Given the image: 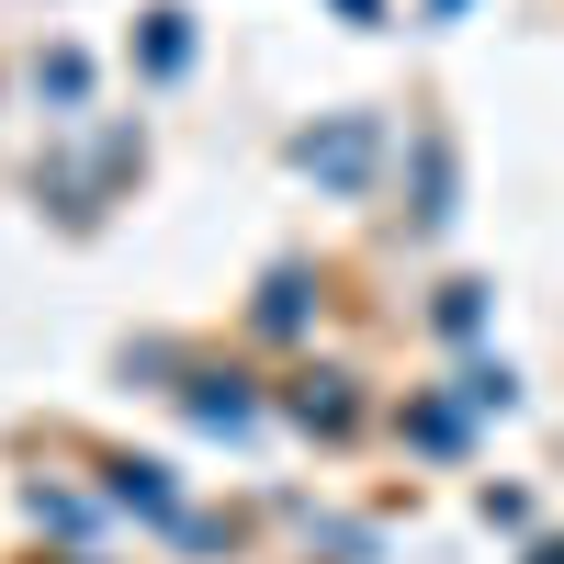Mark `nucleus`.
<instances>
[{"label":"nucleus","mask_w":564,"mask_h":564,"mask_svg":"<svg viewBox=\"0 0 564 564\" xmlns=\"http://www.w3.org/2000/svg\"><path fill=\"white\" fill-rule=\"evenodd\" d=\"M102 497L124 508V520H148L159 542H181V553H226V531L181 497V475H170L159 452H102Z\"/></svg>","instance_id":"obj_1"},{"label":"nucleus","mask_w":564,"mask_h":564,"mask_svg":"<svg viewBox=\"0 0 564 564\" xmlns=\"http://www.w3.org/2000/svg\"><path fill=\"white\" fill-rule=\"evenodd\" d=\"M282 159H294L305 181H316V193H372V170H384V113H316V124H294V148H282Z\"/></svg>","instance_id":"obj_2"},{"label":"nucleus","mask_w":564,"mask_h":564,"mask_svg":"<svg viewBox=\"0 0 564 564\" xmlns=\"http://www.w3.org/2000/svg\"><path fill=\"white\" fill-rule=\"evenodd\" d=\"M135 170H148V135H135V124H102L79 159L45 170V193H57V215H68V226H90V215H102L124 181H135Z\"/></svg>","instance_id":"obj_3"},{"label":"nucleus","mask_w":564,"mask_h":564,"mask_svg":"<svg viewBox=\"0 0 564 564\" xmlns=\"http://www.w3.org/2000/svg\"><path fill=\"white\" fill-rule=\"evenodd\" d=\"M271 406L294 417L305 441H350L361 417H372V395H361V372H350V361H294V372H282V395H271Z\"/></svg>","instance_id":"obj_4"},{"label":"nucleus","mask_w":564,"mask_h":564,"mask_svg":"<svg viewBox=\"0 0 564 564\" xmlns=\"http://www.w3.org/2000/svg\"><path fill=\"white\" fill-rule=\"evenodd\" d=\"M452 215H463V148L441 124H417L406 135V238H452Z\"/></svg>","instance_id":"obj_5"},{"label":"nucleus","mask_w":564,"mask_h":564,"mask_svg":"<svg viewBox=\"0 0 564 564\" xmlns=\"http://www.w3.org/2000/svg\"><path fill=\"white\" fill-rule=\"evenodd\" d=\"M170 395H181V417H193V430H215V441H249L260 417H271V395L249 384L238 361H193V372H181Z\"/></svg>","instance_id":"obj_6"},{"label":"nucleus","mask_w":564,"mask_h":564,"mask_svg":"<svg viewBox=\"0 0 564 564\" xmlns=\"http://www.w3.org/2000/svg\"><path fill=\"white\" fill-rule=\"evenodd\" d=\"M316 316H327V271H305V260H271V271H260V294H249V339L294 350Z\"/></svg>","instance_id":"obj_7"},{"label":"nucleus","mask_w":564,"mask_h":564,"mask_svg":"<svg viewBox=\"0 0 564 564\" xmlns=\"http://www.w3.org/2000/svg\"><path fill=\"white\" fill-rule=\"evenodd\" d=\"M395 441H406V452H430V463H463V452H475V406H463L452 384H406Z\"/></svg>","instance_id":"obj_8"},{"label":"nucleus","mask_w":564,"mask_h":564,"mask_svg":"<svg viewBox=\"0 0 564 564\" xmlns=\"http://www.w3.org/2000/svg\"><path fill=\"white\" fill-rule=\"evenodd\" d=\"M102 508H113L102 486H68V475H34V486H23V520L57 531V542H90V531H102Z\"/></svg>","instance_id":"obj_9"},{"label":"nucleus","mask_w":564,"mask_h":564,"mask_svg":"<svg viewBox=\"0 0 564 564\" xmlns=\"http://www.w3.org/2000/svg\"><path fill=\"white\" fill-rule=\"evenodd\" d=\"M430 327H441V339H463V350H475L486 327H497V282H475V271H452L441 294H430Z\"/></svg>","instance_id":"obj_10"},{"label":"nucleus","mask_w":564,"mask_h":564,"mask_svg":"<svg viewBox=\"0 0 564 564\" xmlns=\"http://www.w3.org/2000/svg\"><path fill=\"white\" fill-rule=\"evenodd\" d=\"M135 68H148V79L193 68V12H148V23H135Z\"/></svg>","instance_id":"obj_11"},{"label":"nucleus","mask_w":564,"mask_h":564,"mask_svg":"<svg viewBox=\"0 0 564 564\" xmlns=\"http://www.w3.org/2000/svg\"><path fill=\"white\" fill-rule=\"evenodd\" d=\"M90 79H102V68H90V45H45V57H34V90H45L57 113H79V102H90Z\"/></svg>","instance_id":"obj_12"},{"label":"nucleus","mask_w":564,"mask_h":564,"mask_svg":"<svg viewBox=\"0 0 564 564\" xmlns=\"http://www.w3.org/2000/svg\"><path fill=\"white\" fill-rule=\"evenodd\" d=\"M452 395L475 406V417H508V406H520V372H508V361H486V350H475V361L452 372Z\"/></svg>","instance_id":"obj_13"},{"label":"nucleus","mask_w":564,"mask_h":564,"mask_svg":"<svg viewBox=\"0 0 564 564\" xmlns=\"http://www.w3.org/2000/svg\"><path fill=\"white\" fill-rule=\"evenodd\" d=\"M475 508H486V531H531V497H520V486H486Z\"/></svg>","instance_id":"obj_14"},{"label":"nucleus","mask_w":564,"mask_h":564,"mask_svg":"<svg viewBox=\"0 0 564 564\" xmlns=\"http://www.w3.org/2000/svg\"><path fill=\"white\" fill-rule=\"evenodd\" d=\"M327 12H339V23H361V34H372V23H384V0H327Z\"/></svg>","instance_id":"obj_15"},{"label":"nucleus","mask_w":564,"mask_h":564,"mask_svg":"<svg viewBox=\"0 0 564 564\" xmlns=\"http://www.w3.org/2000/svg\"><path fill=\"white\" fill-rule=\"evenodd\" d=\"M417 12H430V23H463V12H475V0H417Z\"/></svg>","instance_id":"obj_16"},{"label":"nucleus","mask_w":564,"mask_h":564,"mask_svg":"<svg viewBox=\"0 0 564 564\" xmlns=\"http://www.w3.org/2000/svg\"><path fill=\"white\" fill-rule=\"evenodd\" d=\"M520 564H564V531H553V542H531V553H520Z\"/></svg>","instance_id":"obj_17"},{"label":"nucleus","mask_w":564,"mask_h":564,"mask_svg":"<svg viewBox=\"0 0 564 564\" xmlns=\"http://www.w3.org/2000/svg\"><path fill=\"white\" fill-rule=\"evenodd\" d=\"M57 564H90V553H57Z\"/></svg>","instance_id":"obj_18"}]
</instances>
